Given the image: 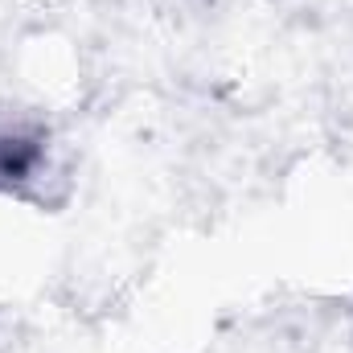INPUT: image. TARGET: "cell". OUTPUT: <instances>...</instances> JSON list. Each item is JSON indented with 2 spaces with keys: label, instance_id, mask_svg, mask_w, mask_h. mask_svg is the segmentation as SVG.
I'll use <instances>...</instances> for the list:
<instances>
[{
  "label": "cell",
  "instance_id": "obj_1",
  "mask_svg": "<svg viewBox=\"0 0 353 353\" xmlns=\"http://www.w3.org/2000/svg\"><path fill=\"white\" fill-rule=\"evenodd\" d=\"M41 161V144L25 132H0V185H12V181H25V176L37 169Z\"/></svg>",
  "mask_w": 353,
  "mask_h": 353
}]
</instances>
